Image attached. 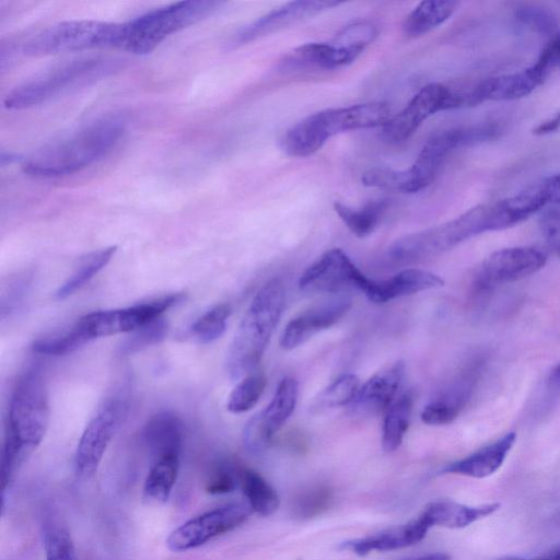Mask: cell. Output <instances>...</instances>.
<instances>
[{"label":"cell","mask_w":560,"mask_h":560,"mask_svg":"<svg viewBox=\"0 0 560 560\" xmlns=\"http://www.w3.org/2000/svg\"><path fill=\"white\" fill-rule=\"evenodd\" d=\"M459 413L455 407L434 398L423 408L421 420L429 425H443L453 422Z\"/></svg>","instance_id":"42"},{"label":"cell","mask_w":560,"mask_h":560,"mask_svg":"<svg viewBox=\"0 0 560 560\" xmlns=\"http://www.w3.org/2000/svg\"><path fill=\"white\" fill-rule=\"evenodd\" d=\"M238 468L220 467L209 478L206 490L211 494H223L233 491L238 485Z\"/></svg>","instance_id":"43"},{"label":"cell","mask_w":560,"mask_h":560,"mask_svg":"<svg viewBox=\"0 0 560 560\" xmlns=\"http://www.w3.org/2000/svg\"><path fill=\"white\" fill-rule=\"evenodd\" d=\"M248 503L234 502L195 516L176 529L166 539L174 552L187 551L242 525L252 514Z\"/></svg>","instance_id":"12"},{"label":"cell","mask_w":560,"mask_h":560,"mask_svg":"<svg viewBox=\"0 0 560 560\" xmlns=\"http://www.w3.org/2000/svg\"><path fill=\"white\" fill-rule=\"evenodd\" d=\"M360 388L357 375L346 373L336 378L324 388L311 405L312 412H320L327 409L350 405Z\"/></svg>","instance_id":"34"},{"label":"cell","mask_w":560,"mask_h":560,"mask_svg":"<svg viewBox=\"0 0 560 560\" xmlns=\"http://www.w3.org/2000/svg\"><path fill=\"white\" fill-rule=\"evenodd\" d=\"M386 208V200H374L359 209L339 201L334 202V209L338 217L358 237H365L375 230Z\"/></svg>","instance_id":"33"},{"label":"cell","mask_w":560,"mask_h":560,"mask_svg":"<svg viewBox=\"0 0 560 560\" xmlns=\"http://www.w3.org/2000/svg\"><path fill=\"white\" fill-rule=\"evenodd\" d=\"M360 55L336 42L307 43L295 48L284 65L298 69L330 70L347 66Z\"/></svg>","instance_id":"25"},{"label":"cell","mask_w":560,"mask_h":560,"mask_svg":"<svg viewBox=\"0 0 560 560\" xmlns=\"http://www.w3.org/2000/svg\"><path fill=\"white\" fill-rule=\"evenodd\" d=\"M143 441L151 462L167 456H179L183 443L180 418L171 411L152 416L143 428Z\"/></svg>","instance_id":"24"},{"label":"cell","mask_w":560,"mask_h":560,"mask_svg":"<svg viewBox=\"0 0 560 560\" xmlns=\"http://www.w3.org/2000/svg\"><path fill=\"white\" fill-rule=\"evenodd\" d=\"M125 131L118 117L96 120L40 149L23 163L25 174L55 178L73 174L106 155Z\"/></svg>","instance_id":"2"},{"label":"cell","mask_w":560,"mask_h":560,"mask_svg":"<svg viewBox=\"0 0 560 560\" xmlns=\"http://www.w3.org/2000/svg\"><path fill=\"white\" fill-rule=\"evenodd\" d=\"M481 142L478 126L457 127L432 135L423 144L412 165L405 170L371 168L362 174L366 187L413 194L428 187L448 153L462 147Z\"/></svg>","instance_id":"4"},{"label":"cell","mask_w":560,"mask_h":560,"mask_svg":"<svg viewBox=\"0 0 560 560\" xmlns=\"http://www.w3.org/2000/svg\"><path fill=\"white\" fill-rule=\"evenodd\" d=\"M548 69L538 59L521 71L491 77L471 85L472 104L485 101H513L530 94L542 84Z\"/></svg>","instance_id":"18"},{"label":"cell","mask_w":560,"mask_h":560,"mask_svg":"<svg viewBox=\"0 0 560 560\" xmlns=\"http://www.w3.org/2000/svg\"><path fill=\"white\" fill-rule=\"evenodd\" d=\"M298 395V381L283 377L268 406L254 415L244 428L243 444L247 452L260 454L270 446L275 434L294 411Z\"/></svg>","instance_id":"15"},{"label":"cell","mask_w":560,"mask_h":560,"mask_svg":"<svg viewBox=\"0 0 560 560\" xmlns=\"http://www.w3.org/2000/svg\"><path fill=\"white\" fill-rule=\"evenodd\" d=\"M546 261L545 252L533 246L499 249L481 264L475 287L478 291H487L495 285L521 280L539 271Z\"/></svg>","instance_id":"16"},{"label":"cell","mask_w":560,"mask_h":560,"mask_svg":"<svg viewBox=\"0 0 560 560\" xmlns=\"http://www.w3.org/2000/svg\"><path fill=\"white\" fill-rule=\"evenodd\" d=\"M238 485L253 512L262 516L271 515L279 506L276 490L255 470L238 468Z\"/></svg>","instance_id":"30"},{"label":"cell","mask_w":560,"mask_h":560,"mask_svg":"<svg viewBox=\"0 0 560 560\" xmlns=\"http://www.w3.org/2000/svg\"><path fill=\"white\" fill-rule=\"evenodd\" d=\"M516 18L523 25L539 33H553L557 27V21L555 16L541 8H522L517 10Z\"/></svg>","instance_id":"41"},{"label":"cell","mask_w":560,"mask_h":560,"mask_svg":"<svg viewBox=\"0 0 560 560\" xmlns=\"http://www.w3.org/2000/svg\"><path fill=\"white\" fill-rule=\"evenodd\" d=\"M43 541L46 560H77L69 529L54 511L44 516Z\"/></svg>","instance_id":"32"},{"label":"cell","mask_w":560,"mask_h":560,"mask_svg":"<svg viewBox=\"0 0 560 560\" xmlns=\"http://www.w3.org/2000/svg\"><path fill=\"white\" fill-rule=\"evenodd\" d=\"M458 2L429 0L420 2L406 18L402 28L407 36H421L444 23L456 10Z\"/></svg>","instance_id":"28"},{"label":"cell","mask_w":560,"mask_h":560,"mask_svg":"<svg viewBox=\"0 0 560 560\" xmlns=\"http://www.w3.org/2000/svg\"><path fill=\"white\" fill-rule=\"evenodd\" d=\"M116 250L117 246H109L81 257L74 271L55 292V299L65 300L83 288L110 261Z\"/></svg>","instance_id":"29"},{"label":"cell","mask_w":560,"mask_h":560,"mask_svg":"<svg viewBox=\"0 0 560 560\" xmlns=\"http://www.w3.org/2000/svg\"><path fill=\"white\" fill-rule=\"evenodd\" d=\"M413 400L412 392L406 390L385 411L382 428V446L385 452H394L400 446L409 428Z\"/></svg>","instance_id":"27"},{"label":"cell","mask_w":560,"mask_h":560,"mask_svg":"<svg viewBox=\"0 0 560 560\" xmlns=\"http://www.w3.org/2000/svg\"><path fill=\"white\" fill-rule=\"evenodd\" d=\"M115 60L82 58L56 67L24 84L16 86L4 98L9 109L38 105L72 88L94 82L115 68Z\"/></svg>","instance_id":"8"},{"label":"cell","mask_w":560,"mask_h":560,"mask_svg":"<svg viewBox=\"0 0 560 560\" xmlns=\"http://www.w3.org/2000/svg\"><path fill=\"white\" fill-rule=\"evenodd\" d=\"M127 398L124 386L115 389L102 400L89 420L75 452V468L80 477L90 478L96 471L126 413Z\"/></svg>","instance_id":"11"},{"label":"cell","mask_w":560,"mask_h":560,"mask_svg":"<svg viewBox=\"0 0 560 560\" xmlns=\"http://www.w3.org/2000/svg\"><path fill=\"white\" fill-rule=\"evenodd\" d=\"M500 503H487L470 506L444 500L428 504L420 516L431 528L443 526L447 528H464L499 510Z\"/></svg>","instance_id":"26"},{"label":"cell","mask_w":560,"mask_h":560,"mask_svg":"<svg viewBox=\"0 0 560 560\" xmlns=\"http://www.w3.org/2000/svg\"><path fill=\"white\" fill-rule=\"evenodd\" d=\"M405 560H450V556L442 552L429 553L424 556L408 558Z\"/></svg>","instance_id":"46"},{"label":"cell","mask_w":560,"mask_h":560,"mask_svg":"<svg viewBox=\"0 0 560 560\" xmlns=\"http://www.w3.org/2000/svg\"><path fill=\"white\" fill-rule=\"evenodd\" d=\"M132 332L121 346L124 354L135 353L162 341L167 334V323L160 317Z\"/></svg>","instance_id":"39"},{"label":"cell","mask_w":560,"mask_h":560,"mask_svg":"<svg viewBox=\"0 0 560 560\" xmlns=\"http://www.w3.org/2000/svg\"><path fill=\"white\" fill-rule=\"evenodd\" d=\"M405 374V363L399 360L382 369L360 386L357 396L349 405L353 416H376L387 408L398 396Z\"/></svg>","instance_id":"20"},{"label":"cell","mask_w":560,"mask_h":560,"mask_svg":"<svg viewBox=\"0 0 560 560\" xmlns=\"http://www.w3.org/2000/svg\"><path fill=\"white\" fill-rule=\"evenodd\" d=\"M284 288L279 278L266 282L256 293L230 345L225 366L232 380L257 368L284 306Z\"/></svg>","instance_id":"3"},{"label":"cell","mask_w":560,"mask_h":560,"mask_svg":"<svg viewBox=\"0 0 560 560\" xmlns=\"http://www.w3.org/2000/svg\"><path fill=\"white\" fill-rule=\"evenodd\" d=\"M88 343L73 324L62 334L45 337L34 341L32 348L35 352L46 355H65Z\"/></svg>","instance_id":"38"},{"label":"cell","mask_w":560,"mask_h":560,"mask_svg":"<svg viewBox=\"0 0 560 560\" xmlns=\"http://www.w3.org/2000/svg\"><path fill=\"white\" fill-rule=\"evenodd\" d=\"M372 279L363 275L340 248L325 252L301 275L303 291L341 293L345 290L368 291Z\"/></svg>","instance_id":"13"},{"label":"cell","mask_w":560,"mask_h":560,"mask_svg":"<svg viewBox=\"0 0 560 560\" xmlns=\"http://www.w3.org/2000/svg\"><path fill=\"white\" fill-rule=\"evenodd\" d=\"M385 102H368L329 108L307 116L292 126L283 136L282 148L296 158L318 151L335 135L362 128L384 127L392 118Z\"/></svg>","instance_id":"5"},{"label":"cell","mask_w":560,"mask_h":560,"mask_svg":"<svg viewBox=\"0 0 560 560\" xmlns=\"http://www.w3.org/2000/svg\"><path fill=\"white\" fill-rule=\"evenodd\" d=\"M560 203V173L546 176L491 206L492 230L512 228L546 208Z\"/></svg>","instance_id":"14"},{"label":"cell","mask_w":560,"mask_h":560,"mask_svg":"<svg viewBox=\"0 0 560 560\" xmlns=\"http://www.w3.org/2000/svg\"><path fill=\"white\" fill-rule=\"evenodd\" d=\"M350 306L349 298L337 296L304 311L285 325L280 337V346L284 350L295 349L318 331L336 324Z\"/></svg>","instance_id":"19"},{"label":"cell","mask_w":560,"mask_h":560,"mask_svg":"<svg viewBox=\"0 0 560 560\" xmlns=\"http://www.w3.org/2000/svg\"><path fill=\"white\" fill-rule=\"evenodd\" d=\"M122 24L93 20L55 24L28 39L26 55H50L97 48H119Z\"/></svg>","instance_id":"9"},{"label":"cell","mask_w":560,"mask_h":560,"mask_svg":"<svg viewBox=\"0 0 560 560\" xmlns=\"http://www.w3.org/2000/svg\"><path fill=\"white\" fill-rule=\"evenodd\" d=\"M429 529L428 524L419 515L407 524L364 538L347 541L342 544V548L360 556L368 555L371 551L396 550L421 541Z\"/></svg>","instance_id":"23"},{"label":"cell","mask_w":560,"mask_h":560,"mask_svg":"<svg viewBox=\"0 0 560 560\" xmlns=\"http://www.w3.org/2000/svg\"><path fill=\"white\" fill-rule=\"evenodd\" d=\"M444 285L438 275L422 269H405L385 280H373L364 294L371 302L388 301Z\"/></svg>","instance_id":"21"},{"label":"cell","mask_w":560,"mask_h":560,"mask_svg":"<svg viewBox=\"0 0 560 560\" xmlns=\"http://www.w3.org/2000/svg\"><path fill=\"white\" fill-rule=\"evenodd\" d=\"M179 456H167L151 462L143 486V498L150 502H165L176 482Z\"/></svg>","instance_id":"31"},{"label":"cell","mask_w":560,"mask_h":560,"mask_svg":"<svg viewBox=\"0 0 560 560\" xmlns=\"http://www.w3.org/2000/svg\"><path fill=\"white\" fill-rule=\"evenodd\" d=\"M539 229L549 247L560 257V203L540 212Z\"/></svg>","instance_id":"40"},{"label":"cell","mask_w":560,"mask_h":560,"mask_svg":"<svg viewBox=\"0 0 560 560\" xmlns=\"http://www.w3.org/2000/svg\"><path fill=\"white\" fill-rule=\"evenodd\" d=\"M221 4L189 0L149 11L122 24L119 48L135 55L149 54L166 37L206 19Z\"/></svg>","instance_id":"6"},{"label":"cell","mask_w":560,"mask_h":560,"mask_svg":"<svg viewBox=\"0 0 560 560\" xmlns=\"http://www.w3.org/2000/svg\"><path fill=\"white\" fill-rule=\"evenodd\" d=\"M516 441V433L509 432L468 456L446 465L441 474H455L485 478L495 472L504 463Z\"/></svg>","instance_id":"22"},{"label":"cell","mask_w":560,"mask_h":560,"mask_svg":"<svg viewBox=\"0 0 560 560\" xmlns=\"http://www.w3.org/2000/svg\"><path fill=\"white\" fill-rule=\"evenodd\" d=\"M498 560H560V544L533 557H504Z\"/></svg>","instance_id":"45"},{"label":"cell","mask_w":560,"mask_h":560,"mask_svg":"<svg viewBox=\"0 0 560 560\" xmlns=\"http://www.w3.org/2000/svg\"><path fill=\"white\" fill-rule=\"evenodd\" d=\"M267 381L264 373H250L243 377L231 392L226 408L232 413L250 410L261 397Z\"/></svg>","instance_id":"37"},{"label":"cell","mask_w":560,"mask_h":560,"mask_svg":"<svg viewBox=\"0 0 560 560\" xmlns=\"http://www.w3.org/2000/svg\"><path fill=\"white\" fill-rule=\"evenodd\" d=\"M549 383L556 388H560V364H558L550 373Z\"/></svg>","instance_id":"47"},{"label":"cell","mask_w":560,"mask_h":560,"mask_svg":"<svg viewBox=\"0 0 560 560\" xmlns=\"http://www.w3.org/2000/svg\"><path fill=\"white\" fill-rule=\"evenodd\" d=\"M538 60L541 61L547 69L560 68V34H557L541 50Z\"/></svg>","instance_id":"44"},{"label":"cell","mask_w":560,"mask_h":560,"mask_svg":"<svg viewBox=\"0 0 560 560\" xmlns=\"http://www.w3.org/2000/svg\"><path fill=\"white\" fill-rule=\"evenodd\" d=\"M338 1L299 0L288 2L243 27L232 38V47L272 34L323 11L338 7Z\"/></svg>","instance_id":"17"},{"label":"cell","mask_w":560,"mask_h":560,"mask_svg":"<svg viewBox=\"0 0 560 560\" xmlns=\"http://www.w3.org/2000/svg\"><path fill=\"white\" fill-rule=\"evenodd\" d=\"M49 423L45 380L37 368L20 377L13 390L1 453V498L20 466L42 442Z\"/></svg>","instance_id":"1"},{"label":"cell","mask_w":560,"mask_h":560,"mask_svg":"<svg viewBox=\"0 0 560 560\" xmlns=\"http://www.w3.org/2000/svg\"><path fill=\"white\" fill-rule=\"evenodd\" d=\"M467 106L464 84L430 83L423 86L402 110L392 116L383 127L382 138L389 143L404 142L435 113Z\"/></svg>","instance_id":"10"},{"label":"cell","mask_w":560,"mask_h":560,"mask_svg":"<svg viewBox=\"0 0 560 560\" xmlns=\"http://www.w3.org/2000/svg\"><path fill=\"white\" fill-rule=\"evenodd\" d=\"M489 231H492L490 203L479 205L443 224L400 237L390 245L388 255L400 262L419 261Z\"/></svg>","instance_id":"7"},{"label":"cell","mask_w":560,"mask_h":560,"mask_svg":"<svg viewBox=\"0 0 560 560\" xmlns=\"http://www.w3.org/2000/svg\"><path fill=\"white\" fill-rule=\"evenodd\" d=\"M231 312L226 303L212 306L192 323L190 336L205 345L215 341L224 334Z\"/></svg>","instance_id":"35"},{"label":"cell","mask_w":560,"mask_h":560,"mask_svg":"<svg viewBox=\"0 0 560 560\" xmlns=\"http://www.w3.org/2000/svg\"><path fill=\"white\" fill-rule=\"evenodd\" d=\"M332 491L319 483L300 490L291 500V513L298 518H311L323 513L330 504Z\"/></svg>","instance_id":"36"}]
</instances>
